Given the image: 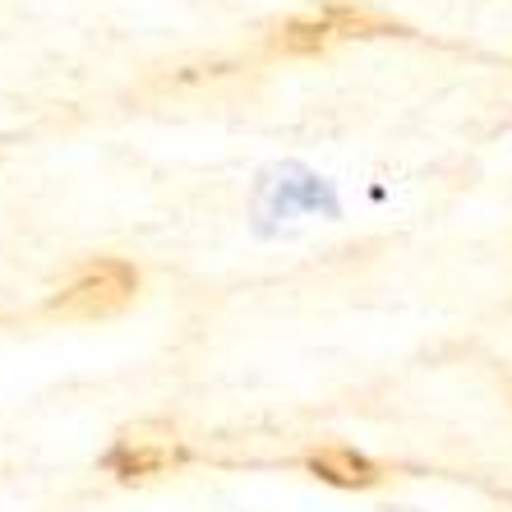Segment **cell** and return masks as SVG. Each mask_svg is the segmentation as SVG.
<instances>
[{"instance_id": "cell-2", "label": "cell", "mask_w": 512, "mask_h": 512, "mask_svg": "<svg viewBox=\"0 0 512 512\" xmlns=\"http://www.w3.org/2000/svg\"><path fill=\"white\" fill-rule=\"evenodd\" d=\"M379 33H393L379 14L360 10V5H328V10L305 14V19H291V24L277 28L273 51H282V56H319V51H328L333 42H346V37H379Z\"/></svg>"}, {"instance_id": "cell-4", "label": "cell", "mask_w": 512, "mask_h": 512, "mask_svg": "<svg viewBox=\"0 0 512 512\" xmlns=\"http://www.w3.org/2000/svg\"><path fill=\"white\" fill-rule=\"evenodd\" d=\"M305 471L319 476L323 485H337V489H374L383 480L379 462H370V457L356 453V448H342V443L314 448V453L305 457Z\"/></svg>"}, {"instance_id": "cell-3", "label": "cell", "mask_w": 512, "mask_h": 512, "mask_svg": "<svg viewBox=\"0 0 512 512\" xmlns=\"http://www.w3.org/2000/svg\"><path fill=\"white\" fill-rule=\"evenodd\" d=\"M185 443L171 434V429H157V425H143V429H125L116 443L107 448L102 466H107L116 480H153V476H167L185 462Z\"/></svg>"}, {"instance_id": "cell-1", "label": "cell", "mask_w": 512, "mask_h": 512, "mask_svg": "<svg viewBox=\"0 0 512 512\" xmlns=\"http://www.w3.org/2000/svg\"><path fill=\"white\" fill-rule=\"evenodd\" d=\"M139 291V273L134 263L125 259H88L70 282L60 286L56 296L47 300L51 314H65V319H107L120 314Z\"/></svg>"}]
</instances>
